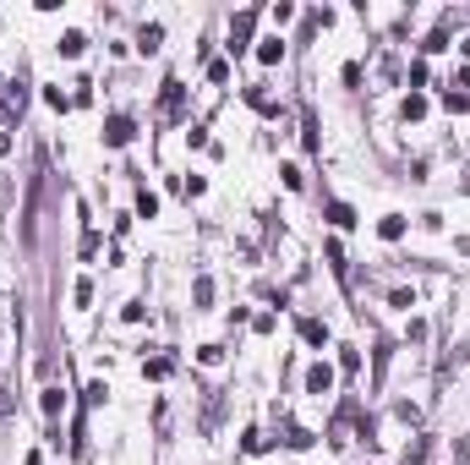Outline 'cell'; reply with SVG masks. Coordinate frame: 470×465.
I'll list each match as a JSON object with an SVG mask.
<instances>
[{"label": "cell", "mask_w": 470, "mask_h": 465, "mask_svg": "<svg viewBox=\"0 0 470 465\" xmlns=\"http://www.w3.org/2000/svg\"><path fill=\"white\" fill-rule=\"evenodd\" d=\"M131 137H137V126H131V115H110V121H104V143H110V148H126Z\"/></svg>", "instance_id": "6da1fadb"}, {"label": "cell", "mask_w": 470, "mask_h": 465, "mask_svg": "<svg viewBox=\"0 0 470 465\" xmlns=\"http://www.w3.org/2000/svg\"><path fill=\"white\" fill-rule=\"evenodd\" d=\"M252 28H257V11H241V17L230 22V49H235V55L252 44Z\"/></svg>", "instance_id": "7a4b0ae2"}, {"label": "cell", "mask_w": 470, "mask_h": 465, "mask_svg": "<svg viewBox=\"0 0 470 465\" xmlns=\"http://www.w3.org/2000/svg\"><path fill=\"white\" fill-rule=\"evenodd\" d=\"M307 389H312V394H328V389H334V367H328V361L307 367Z\"/></svg>", "instance_id": "3957f363"}, {"label": "cell", "mask_w": 470, "mask_h": 465, "mask_svg": "<svg viewBox=\"0 0 470 465\" xmlns=\"http://www.w3.org/2000/svg\"><path fill=\"white\" fill-rule=\"evenodd\" d=\"M164 115H181V77H164Z\"/></svg>", "instance_id": "277c9868"}, {"label": "cell", "mask_w": 470, "mask_h": 465, "mask_svg": "<svg viewBox=\"0 0 470 465\" xmlns=\"http://www.w3.org/2000/svg\"><path fill=\"white\" fill-rule=\"evenodd\" d=\"M377 235H383V241H399V235H405V219H399V213H383V219H377Z\"/></svg>", "instance_id": "5b68a950"}, {"label": "cell", "mask_w": 470, "mask_h": 465, "mask_svg": "<svg viewBox=\"0 0 470 465\" xmlns=\"http://www.w3.org/2000/svg\"><path fill=\"white\" fill-rule=\"evenodd\" d=\"M399 115H405V121H421V115H427V99H421V93H405Z\"/></svg>", "instance_id": "8992f818"}, {"label": "cell", "mask_w": 470, "mask_h": 465, "mask_svg": "<svg viewBox=\"0 0 470 465\" xmlns=\"http://www.w3.org/2000/svg\"><path fill=\"white\" fill-rule=\"evenodd\" d=\"M279 55H285V39H263V44H257V61H263V66H274Z\"/></svg>", "instance_id": "52a82bcc"}, {"label": "cell", "mask_w": 470, "mask_h": 465, "mask_svg": "<svg viewBox=\"0 0 470 465\" xmlns=\"http://www.w3.org/2000/svg\"><path fill=\"white\" fill-rule=\"evenodd\" d=\"M159 39H164V28H159V22H148L143 33H137V49L148 55V49H159Z\"/></svg>", "instance_id": "ba28073f"}, {"label": "cell", "mask_w": 470, "mask_h": 465, "mask_svg": "<svg viewBox=\"0 0 470 465\" xmlns=\"http://www.w3.org/2000/svg\"><path fill=\"white\" fill-rule=\"evenodd\" d=\"M301 334H307V345H328V323L307 317V323H301Z\"/></svg>", "instance_id": "9c48e42d"}, {"label": "cell", "mask_w": 470, "mask_h": 465, "mask_svg": "<svg viewBox=\"0 0 470 465\" xmlns=\"http://www.w3.org/2000/svg\"><path fill=\"white\" fill-rule=\"evenodd\" d=\"M143 372H148V378H170V372H175V361H170V356H153V361H143Z\"/></svg>", "instance_id": "30bf717a"}, {"label": "cell", "mask_w": 470, "mask_h": 465, "mask_svg": "<svg viewBox=\"0 0 470 465\" xmlns=\"http://www.w3.org/2000/svg\"><path fill=\"white\" fill-rule=\"evenodd\" d=\"M61 405H66V394H61V389H44V416H49V422L61 416Z\"/></svg>", "instance_id": "8fae6325"}, {"label": "cell", "mask_w": 470, "mask_h": 465, "mask_svg": "<svg viewBox=\"0 0 470 465\" xmlns=\"http://www.w3.org/2000/svg\"><path fill=\"white\" fill-rule=\"evenodd\" d=\"M328 219H334V225H356V213H350V203H328Z\"/></svg>", "instance_id": "7c38bea8"}, {"label": "cell", "mask_w": 470, "mask_h": 465, "mask_svg": "<svg viewBox=\"0 0 470 465\" xmlns=\"http://www.w3.org/2000/svg\"><path fill=\"white\" fill-rule=\"evenodd\" d=\"M137 213H143V219H153V213H159V197H153V192H137Z\"/></svg>", "instance_id": "4fadbf2b"}, {"label": "cell", "mask_w": 470, "mask_h": 465, "mask_svg": "<svg viewBox=\"0 0 470 465\" xmlns=\"http://www.w3.org/2000/svg\"><path fill=\"white\" fill-rule=\"evenodd\" d=\"M82 44H88V39H82L77 28H71V33H66V39H61V55H82Z\"/></svg>", "instance_id": "5bb4252c"}, {"label": "cell", "mask_w": 470, "mask_h": 465, "mask_svg": "<svg viewBox=\"0 0 470 465\" xmlns=\"http://www.w3.org/2000/svg\"><path fill=\"white\" fill-rule=\"evenodd\" d=\"M285 444H290V449H307V444H312V432H307V427H290Z\"/></svg>", "instance_id": "9a60e30c"}, {"label": "cell", "mask_w": 470, "mask_h": 465, "mask_svg": "<svg viewBox=\"0 0 470 465\" xmlns=\"http://www.w3.org/2000/svg\"><path fill=\"white\" fill-rule=\"evenodd\" d=\"M44 99H49V110H71V99H66L61 88H44Z\"/></svg>", "instance_id": "2e32d148"}, {"label": "cell", "mask_w": 470, "mask_h": 465, "mask_svg": "<svg viewBox=\"0 0 470 465\" xmlns=\"http://www.w3.org/2000/svg\"><path fill=\"white\" fill-rule=\"evenodd\" d=\"M6 411H11V389H0V416H6Z\"/></svg>", "instance_id": "e0dca14e"}, {"label": "cell", "mask_w": 470, "mask_h": 465, "mask_svg": "<svg viewBox=\"0 0 470 465\" xmlns=\"http://www.w3.org/2000/svg\"><path fill=\"white\" fill-rule=\"evenodd\" d=\"M0 153H11V137H6V131H0Z\"/></svg>", "instance_id": "ac0fdd59"}]
</instances>
